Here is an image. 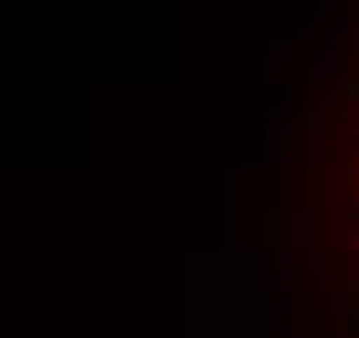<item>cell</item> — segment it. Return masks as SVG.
Returning a JSON list of instances; mask_svg holds the SVG:
<instances>
[{"instance_id": "2", "label": "cell", "mask_w": 359, "mask_h": 338, "mask_svg": "<svg viewBox=\"0 0 359 338\" xmlns=\"http://www.w3.org/2000/svg\"><path fill=\"white\" fill-rule=\"evenodd\" d=\"M297 141H302V135H297V125H287V130H281V156H297Z\"/></svg>"}, {"instance_id": "4", "label": "cell", "mask_w": 359, "mask_h": 338, "mask_svg": "<svg viewBox=\"0 0 359 338\" xmlns=\"http://www.w3.org/2000/svg\"><path fill=\"white\" fill-rule=\"evenodd\" d=\"M323 338H344V333H323Z\"/></svg>"}, {"instance_id": "3", "label": "cell", "mask_w": 359, "mask_h": 338, "mask_svg": "<svg viewBox=\"0 0 359 338\" xmlns=\"http://www.w3.org/2000/svg\"><path fill=\"white\" fill-rule=\"evenodd\" d=\"M349 250H359V219H349Z\"/></svg>"}, {"instance_id": "1", "label": "cell", "mask_w": 359, "mask_h": 338, "mask_svg": "<svg viewBox=\"0 0 359 338\" xmlns=\"http://www.w3.org/2000/svg\"><path fill=\"white\" fill-rule=\"evenodd\" d=\"M344 73H349V62H344L339 53H328V58H323V62H318V68H313V79H333V83H339Z\"/></svg>"}]
</instances>
